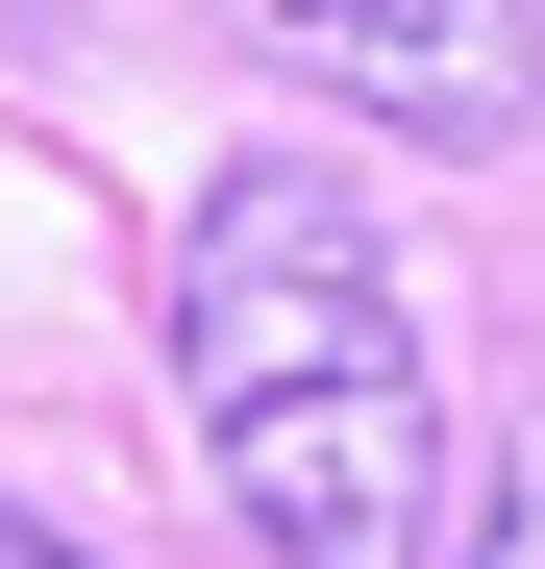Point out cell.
<instances>
[{"label":"cell","instance_id":"obj_4","mask_svg":"<svg viewBox=\"0 0 545 569\" xmlns=\"http://www.w3.org/2000/svg\"><path fill=\"white\" fill-rule=\"evenodd\" d=\"M0 569H100V545H50V520H0Z\"/></svg>","mask_w":545,"mask_h":569},{"label":"cell","instance_id":"obj_2","mask_svg":"<svg viewBox=\"0 0 545 569\" xmlns=\"http://www.w3.org/2000/svg\"><path fill=\"white\" fill-rule=\"evenodd\" d=\"M272 50H323L373 124H422V149H496L521 100H545V26L521 0H248Z\"/></svg>","mask_w":545,"mask_h":569},{"label":"cell","instance_id":"obj_1","mask_svg":"<svg viewBox=\"0 0 545 569\" xmlns=\"http://www.w3.org/2000/svg\"><path fill=\"white\" fill-rule=\"evenodd\" d=\"M174 371H199V470L272 569H422L446 545V397L373 272V199L298 149H248L174 223Z\"/></svg>","mask_w":545,"mask_h":569},{"label":"cell","instance_id":"obj_3","mask_svg":"<svg viewBox=\"0 0 545 569\" xmlns=\"http://www.w3.org/2000/svg\"><path fill=\"white\" fill-rule=\"evenodd\" d=\"M472 569H545V421H521V470H496V520H472Z\"/></svg>","mask_w":545,"mask_h":569}]
</instances>
